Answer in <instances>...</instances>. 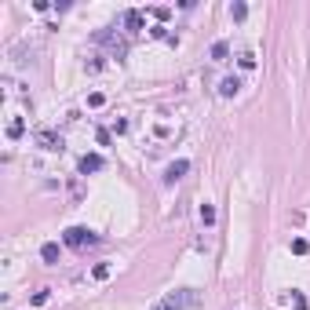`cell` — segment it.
<instances>
[{"label":"cell","mask_w":310,"mask_h":310,"mask_svg":"<svg viewBox=\"0 0 310 310\" xmlns=\"http://www.w3.org/2000/svg\"><path fill=\"white\" fill-rule=\"evenodd\" d=\"M193 289H175V292H164L157 303H153V310H186L193 303Z\"/></svg>","instance_id":"obj_1"},{"label":"cell","mask_w":310,"mask_h":310,"mask_svg":"<svg viewBox=\"0 0 310 310\" xmlns=\"http://www.w3.org/2000/svg\"><path fill=\"white\" fill-rule=\"evenodd\" d=\"M62 241H66L70 248H88V245H95V241H99V234L88 230V227H70V230L62 234Z\"/></svg>","instance_id":"obj_2"},{"label":"cell","mask_w":310,"mask_h":310,"mask_svg":"<svg viewBox=\"0 0 310 310\" xmlns=\"http://www.w3.org/2000/svg\"><path fill=\"white\" fill-rule=\"evenodd\" d=\"M37 143H40V150L62 153V135H59V131H37Z\"/></svg>","instance_id":"obj_3"},{"label":"cell","mask_w":310,"mask_h":310,"mask_svg":"<svg viewBox=\"0 0 310 310\" xmlns=\"http://www.w3.org/2000/svg\"><path fill=\"white\" fill-rule=\"evenodd\" d=\"M102 164H106V161L99 157V153H84V157L77 161V172H80V175H92V172H102Z\"/></svg>","instance_id":"obj_4"},{"label":"cell","mask_w":310,"mask_h":310,"mask_svg":"<svg viewBox=\"0 0 310 310\" xmlns=\"http://www.w3.org/2000/svg\"><path fill=\"white\" fill-rule=\"evenodd\" d=\"M186 172H190V161H186V157H179V161H172V164H168L164 179H168V183H175V179H183Z\"/></svg>","instance_id":"obj_5"},{"label":"cell","mask_w":310,"mask_h":310,"mask_svg":"<svg viewBox=\"0 0 310 310\" xmlns=\"http://www.w3.org/2000/svg\"><path fill=\"white\" fill-rule=\"evenodd\" d=\"M241 92V77H223V80H219V95H223V99H234Z\"/></svg>","instance_id":"obj_6"},{"label":"cell","mask_w":310,"mask_h":310,"mask_svg":"<svg viewBox=\"0 0 310 310\" xmlns=\"http://www.w3.org/2000/svg\"><path fill=\"white\" fill-rule=\"evenodd\" d=\"M59 245H55V241H44V245H40V259L44 263H48V267H55V263H59Z\"/></svg>","instance_id":"obj_7"},{"label":"cell","mask_w":310,"mask_h":310,"mask_svg":"<svg viewBox=\"0 0 310 310\" xmlns=\"http://www.w3.org/2000/svg\"><path fill=\"white\" fill-rule=\"evenodd\" d=\"M143 22H146V18H143V11H139V8L124 11V26H128L131 33H139V30H143Z\"/></svg>","instance_id":"obj_8"},{"label":"cell","mask_w":310,"mask_h":310,"mask_svg":"<svg viewBox=\"0 0 310 310\" xmlns=\"http://www.w3.org/2000/svg\"><path fill=\"white\" fill-rule=\"evenodd\" d=\"M227 55H230V44H227V40H215V44H212V59H215V62H223Z\"/></svg>","instance_id":"obj_9"},{"label":"cell","mask_w":310,"mask_h":310,"mask_svg":"<svg viewBox=\"0 0 310 310\" xmlns=\"http://www.w3.org/2000/svg\"><path fill=\"white\" fill-rule=\"evenodd\" d=\"M230 18H234V22H245V18H248V4H241V0H237V4H230Z\"/></svg>","instance_id":"obj_10"},{"label":"cell","mask_w":310,"mask_h":310,"mask_svg":"<svg viewBox=\"0 0 310 310\" xmlns=\"http://www.w3.org/2000/svg\"><path fill=\"white\" fill-rule=\"evenodd\" d=\"M197 215H201V223H205V227H212V223H215V205H208V201H205Z\"/></svg>","instance_id":"obj_11"},{"label":"cell","mask_w":310,"mask_h":310,"mask_svg":"<svg viewBox=\"0 0 310 310\" xmlns=\"http://www.w3.org/2000/svg\"><path fill=\"white\" fill-rule=\"evenodd\" d=\"M22 131H26V124H22V121H11V124H8V139H22Z\"/></svg>","instance_id":"obj_12"},{"label":"cell","mask_w":310,"mask_h":310,"mask_svg":"<svg viewBox=\"0 0 310 310\" xmlns=\"http://www.w3.org/2000/svg\"><path fill=\"white\" fill-rule=\"evenodd\" d=\"M92 277H95V281H106V277H109V263H95Z\"/></svg>","instance_id":"obj_13"},{"label":"cell","mask_w":310,"mask_h":310,"mask_svg":"<svg viewBox=\"0 0 310 310\" xmlns=\"http://www.w3.org/2000/svg\"><path fill=\"white\" fill-rule=\"evenodd\" d=\"M237 62H241V70H256V62H259V59H256L252 51H245V55H241Z\"/></svg>","instance_id":"obj_14"},{"label":"cell","mask_w":310,"mask_h":310,"mask_svg":"<svg viewBox=\"0 0 310 310\" xmlns=\"http://www.w3.org/2000/svg\"><path fill=\"white\" fill-rule=\"evenodd\" d=\"M292 252H296V256H306V252H310L306 237H296V241H292Z\"/></svg>","instance_id":"obj_15"},{"label":"cell","mask_w":310,"mask_h":310,"mask_svg":"<svg viewBox=\"0 0 310 310\" xmlns=\"http://www.w3.org/2000/svg\"><path fill=\"white\" fill-rule=\"evenodd\" d=\"M292 299H296V310H306V296L299 289H292Z\"/></svg>","instance_id":"obj_16"},{"label":"cell","mask_w":310,"mask_h":310,"mask_svg":"<svg viewBox=\"0 0 310 310\" xmlns=\"http://www.w3.org/2000/svg\"><path fill=\"white\" fill-rule=\"evenodd\" d=\"M48 292H51V289H40V292L33 296V306H44V303H48Z\"/></svg>","instance_id":"obj_17"},{"label":"cell","mask_w":310,"mask_h":310,"mask_svg":"<svg viewBox=\"0 0 310 310\" xmlns=\"http://www.w3.org/2000/svg\"><path fill=\"white\" fill-rule=\"evenodd\" d=\"M102 102H106V95H99V92H95V95H88V106H102Z\"/></svg>","instance_id":"obj_18"}]
</instances>
